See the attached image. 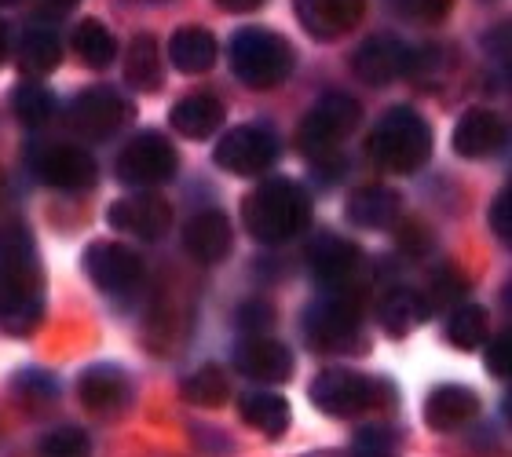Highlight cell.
<instances>
[{
    "mask_svg": "<svg viewBox=\"0 0 512 457\" xmlns=\"http://www.w3.org/2000/svg\"><path fill=\"white\" fill-rule=\"evenodd\" d=\"M363 315L359 304L348 297H322L304 311V337L319 351H344L352 341H359Z\"/></svg>",
    "mask_w": 512,
    "mask_h": 457,
    "instance_id": "obj_9",
    "label": "cell"
},
{
    "mask_svg": "<svg viewBox=\"0 0 512 457\" xmlns=\"http://www.w3.org/2000/svg\"><path fill=\"white\" fill-rule=\"evenodd\" d=\"M275 322V315H271V308L267 304H242V311H238V326L249 333V337H264V330Z\"/></svg>",
    "mask_w": 512,
    "mask_h": 457,
    "instance_id": "obj_34",
    "label": "cell"
},
{
    "mask_svg": "<svg viewBox=\"0 0 512 457\" xmlns=\"http://www.w3.org/2000/svg\"><path fill=\"white\" fill-rule=\"evenodd\" d=\"M505 143V121L494 110L476 107L454 125V150L461 158H487Z\"/></svg>",
    "mask_w": 512,
    "mask_h": 457,
    "instance_id": "obj_20",
    "label": "cell"
},
{
    "mask_svg": "<svg viewBox=\"0 0 512 457\" xmlns=\"http://www.w3.org/2000/svg\"><path fill=\"white\" fill-rule=\"evenodd\" d=\"M480 414V395L465 384H439L425 399V421L436 432H458Z\"/></svg>",
    "mask_w": 512,
    "mask_h": 457,
    "instance_id": "obj_18",
    "label": "cell"
},
{
    "mask_svg": "<svg viewBox=\"0 0 512 457\" xmlns=\"http://www.w3.org/2000/svg\"><path fill=\"white\" fill-rule=\"evenodd\" d=\"M169 125L187 139H209L224 128V103L209 92H191L172 107Z\"/></svg>",
    "mask_w": 512,
    "mask_h": 457,
    "instance_id": "obj_21",
    "label": "cell"
},
{
    "mask_svg": "<svg viewBox=\"0 0 512 457\" xmlns=\"http://www.w3.org/2000/svg\"><path fill=\"white\" fill-rule=\"evenodd\" d=\"M227 395H231V381H227V373L220 366H202V370H194L187 381H183V399L191 406H224Z\"/></svg>",
    "mask_w": 512,
    "mask_h": 457,
    "instance_id": "obj_30",
    "label": "cell"
},
{
    "mask_svg": "<svg viewBox=\"0 0 512 457\" xmlns=\"http://www.w3.org/2000/svg\"><path fill=\"white\" fill-rule=\"evenodd\" d=\"M0 4H15V0H0Z\"/></svg>",
    "mask_w": 512,
    "mask_h": 457,
    "instance_id": "obj_41",
    "label": "cell"
},
{
    "mask_svg": "<svg viewBox=\"0 0 512 457\" xmlns=\"http://www.w3.org/2000/svg\"><path fill=\"white\" fill-rule=\"evenodd\" d=\"M11 107H15V117H19L22 125L41 128L52 121L55 96L44 85H37V81H22V85L11 88Z\"/></svg>",
    "mask_w": 512,
    "mask_h": 457,
    "instance_id": "obj_31",
    "label": "cell"
},
{
    "mask_svg": "<svg viewBox=\"0 0 512 457\" xmlns=\"http://www.w3.org/2000/svg\"><path fill=\"white\" fill-rule=\"evenodd\" d=\"M77 395L81 403L92 410V414H121L128 406V395H132V384L118 366H92V370L81 373L77 381Z\"/></svg>",
    "mask_w": 512,
    "mask_h": 457,
    "instance_id": "obj_19",
    "label": "cell"
},
{
    "mask_svg": "<svg viewBox=\"0 0 512 457\" xmlns=\"http://www.w3.org/2000/svg\"><path fill=\"white\" fill-rule=\"evenodd\" d=\"M359 117H363V107L352 96H344V92H326L322 99H315V107L300 121V147H304V154L330 158L333 150L355 132Z\"/></svg>",
    "mask_w": 512,
    "mask_h": 457,
    "instance_id": "obj_5",
    "label": "cell"
},
{
    "mask_svg": "<svg viewBox=\"0 0 512 457\" xmlns=\"http://www.w3.org/2000/svg\"><path fill=\"white\" fill-rule=\"evenodd\" d=\"M447 337L461 351L480 348V341H487V315H483V308H476V304L454 308V315L447 322Z\"/></svg>",
    "mask_w": 512,
    "mask_h": 457,
    "instance_id": "obj_32",
    "label": "cell"
},
{
    "mask_svg": "<svg viewBox=\"0 0 512 457\" xmlns=\"http://www.w3.org/2000/svg\"><path fill=\"white\" fill-rule=\"evenodd\" d=\"M238 410H242V421L256 432H264L267 439H278L293 421V410L278 392H246Z\"/></svg>",
    "mask_w": 512,
    "mask_h": 457,
    "instance_id": "obj_25",
    "label": "cell"
},
{
    "mask_svg": "<svg viewBox=\"0 0 512 457\" xmlns=\"http://www.w3.org/2000/svg\"><path fill=\"white\" fill-rule=\"evenodd\" d=\"M487 220H491V231L498 234L502 242H509L512 238V194L509 191H502L498 198H494Z\"/></svg>",
    "mask_w": 512,
    "mask_h": 457,
    "instance_id": "obj_36",
    "label": "cell"
},
{
    "mask_svg": "<svg viewBox=\"0 0 512 457\" xmlns=\"http://www.w3.org/2000/svg\"><path fill=\"white\" fill-rule=\"evenodd\" d=\"M348 220L366 231H388L399 220V194L392 187H363L348 202Z\"/></svg>",
    "mask_w": 512,
    "mask_h": 457,
    "instance_id": "obj_24",
    "label": "cell"
},
{
    "mask_svg": "<svg viewBox=\"0 0 512 457\" xmlns=\"http://www.w3.org/2000/svg\"><path fill=\"white\" fill-rule=\"evenodd\" d=\"M235 370L260 384H282L293 377V351L271 337H246L235 344Z\"/></svg>",
    "mask_w": 512,
    "mask_h": 457,
    "instance_id": "obj_16",
    "label": "cell"
},
{
    "mask_svg": "<svg viewBox=\"0 0 512 457\" xmlns=\"http://www.w3.org/2000/svg\"><path fill=\"white\" fill-rule=\"evenodd\" d=\"M293 44L275 30H264V26H242V30L231 37V70L242 85L249 88H275L282 85L289 74H293Z\"/></svg>",
    "mask_w": 512,
    "mask_h": 457,
    "instance_id": "obj_4",
    "label": "cell"
},
{
    "mask_svg": "<svg viewBox=\"0 0 512 457\" xmlns=\"http://www.w3.org/2000/svg\"><path fill=\"white\" fill-rule=\"evenodd\" d=\"M425 315H428L425 300L417 297V293H410V289H392L381 300V308H377V319H381L384 333H392V337H406Z\"/></svg>",
    "mask_w": 512,
    "mask_h": 457,
    "instance_id": "obj_28",
    "label": "cell"
},
{
    "mask_svg": "<svg viewBox=\"0 0 512 457\" xmlns=\"http://www.w3.org/2000/svg\"><path fill=\"white\" fill-rule=\"evenodd\" d=\"M4 59H8V30L0 26V63H4Z\"/></svg>",
    "mask_w": 512,
    "mask_h": 457,
    "instance_id": "obj_39",
    "label": "cell"
},
{
    "mask_svg": "<svg viewBox=\"0 0 512 457\" xmlns=\"http://www.w3.org/2000/svg\"><path fill=\"white\" fill-rule=\"evenodd\" d=\"M74 48L81 55V63L92 66V70H103L110 66L114 52H118V44H114V33L103 26L99 19H85L81 26L74 30Z\"/></svg>",
    "mask_w": 512,
    "mask_h": 457,
    "instance_id": "obj_29",
    "label": "cell"
},
{
    "mask_svg": "<svg viewBox=\"0 0 512 457\" xmlns=\"http://www.w3.org/2000/svg\"><path fill=\"white\" fill-rule=\"evenodd\" d=\"M410 52L399 37H388V33H377L370 41H363L352 55V70L355 77H363L366 85H392L403 74H410Z\"/></svg>",
    "mask_w": 512,
    "mask_h": 457,
    "instance_id": "obj_14",
    "label": "cell"
},
{
    "mask_svg": "<svg viewBox=\"0 0 512 457\" xmlns=\"http://www.w3.org/2000/svg\"><path fill=\"white\" fill-rule=\"evenodd\" d=\"M381 392H388L381 381L355 370H322L311 381V403L330 417H359L366 410H377Z\"/></svg>",
    "mask_w": 512,
    "mask_h": 457,
    "instance_id": "obj_7",
    "label": "cell"
},
{
    "mask_svg": "<svg viewBox=\"0 0 512 457\" xmlns=\"http://www.w3.org/2000/svg\"><path fill=\"white\" fill-rule=\"evenodd\" d=\"M48 4H55L59 11H70L74 4H81V0H48Z\"/></svg>",
    "mask_w": 512,
    "mask_h": 457,
    "instance_id": "obj_40",
    "label": "cell"
},
{
    "mask_svg": "<svg viewBox=\"0 0 512 457\" xmlns=\"http://www.w3.org/2000/svg\"><path fill=\"white\" fill-rule=\"evenodd\" d=\"M150 4H158V0H150Z\"/></svg>",
    "mask_w": 512,
    "mask_h": 457,
    "instance_id": "obj_42",
    "label": "cell"
},
{
    "mask_svg": "<svg viewBox=\"0 0 512 457\" xmlns=\"http://www.w3.org/2000/svg\"><path fill=\"white\" fill-rule=\"evenodd\" d=\"M216 37L205 26H180L169 41V59L183 74H205L216 63Z\"/></svg>",
    "mask_w": 512,
    "mask_h": 457,
    "instance_id": "obj_23",
    "label": "cell"
},
{
    "mask_svg": "<svg viewBox=\"0 0 512 457\" xmlns=\"http://www.w3.org/2000/svg\"><path fill=\"white\" fill-rule=\"evenodd\" d=\"M41 457H92V443H88L85 432L74 425L52 428V432L41 439Z\"/></svg>",
    "mask_w": 512,
    "mask_h": 457,
    "instance_id": "obj_33",
    "label": "cell"
},
{
    "mask_svg": "<svg viewBox=\"0 0 512 457\" xmlns=\"http://www.w3.org/2000/svg\"><path fill=\"white\" fill-rule=\"evenodd\" d=\"M432 125L410 107H392L374 125V136L366 143L370 158L388 172H417L432 158Z\"/></svg>",
    "mask_w": 512,
    "mask_h": 457,
    "instance_id": "obj_3",
    "label": "cell"
},
{
    "mask_svg": "<svg viewBox=\"0 0 512 457\" xmlns=\"http://www.w3.org/2000/svg\"><path fill=\"white\" fill-rule=\"evenodd\" d=\"M487 370H491V377H509L512 370V341L509 333H498L491 341V348H487Z\"/></svg>",
    "mask_w": 512,
    "mask_h": 457,
    "instance_id": "obj_35",
    "label": "cell"
},
{
    "mask_svg": "<svg viewBox=\"0 0 512 457\" xmlns=\"http://www.w3.org/2000/svg\"><path fill=\"white\" fill-rule=\"evenodd\" d=\"M107 224L114 231L132 234L139 242H158L172 224V205L158 194H128V198L110 202Z\"/></svg>",
    "mask_w": 512,
    "mask_h": 457,
    "instance_id": "obj_13",
    "label": "cell"
},
{
    "mask_svg": "<svg viewBox=\"0 0 512 457\" xmlns=\"http://www.w3.org/2000/svg\"><path fill=\"white\" fill-rule=\"evenodd\" d=\"M242 220H246L249 234H253L256 242L278 245L293 238L300 231V224L308 220V198H304V191L293 180L275 176V180L256 183V191L246 194Z\"/></svg>",
    "mask_w": 512,
    "mask_h": 457,
    "instance_id": "obj_2",
    "label": "cell"
},
{
    "mask_svg": "<svg viewBox=\"0 0 512 457\" xmlns=\"http://www.w3.org/2000/svg\"><path fill=\"white\" fill-rule=\"evenodd\" d=\"M63 59L59 37L52 30H26L19 41V74L26 77H44L52 74Z\"/></svg>",
    "mask_w": 512,
    "mask_h": 457,
    "instance_id": "obj_27",
    "label": "cell"
},
{
    "mask_svg": "<svg viewBox=\"0 0 512 457\" xmlns=\"http://www.w3.org/2000/svg\"><path fill=\"white\" fill-rule=\"evenodd\" d=\"M85 271L103 293H132L143 282V260L121 242H92L85 253Z\"/></svg>",
    "mask_w": 512,
    "mask_h": 457,
    "instance_id": "obj_11",
    "label": "cell"
},
{
    "mask_svg": "<svg viewBox=\"0 0 512 457\" xmlns=\"http://www.w3.org/2000/svg\"><path fill=\"white\" fill-rule=\"evenodd\" d=\"M224 11H235V15H246V11H256L264 0H216Z\"/></svg>",
    "mask_w": 512,
    "mask_h": 457,
    "instance_id": "obj_38",
    "label": "cell"
},
{
    "mask_svg": "<svg viewBox=\"0 0 512 457\" xmlns=\"http://www.w3.org/2000/svg\"><path fill=\"white\" fill-rule=\"evenodd\" d=\"M300 26L319 37V41H337L359 26L366 11V0H293Z\"/></svg>",
    "mask_w": 512,
    "mask_h": 457,
    "instance_id": "obj_15",
    "label": "cell"
},
{
    "mask_svg": "<svg viewBox=\"0 0 512 457\" xmlns=\"http://www.w3.org/2000/svg\"><path fill=\"white\" fill-rule=\"evenodd\" d=\"M176 169H180V154L169 143V136H161L154 128H143L118 154V180L128 187H139V191L169 183Z\"/></svg>",
    "mask_w": 512,
    "mask_h": 457,
    "instance_id": "obj_6",
    "label": "cell"
},
{
    "mask_svg": "<svg viewBox=\"0 0 512 457\" xmlns=\"http://www.w3.org/2000/svg\"><path fill=\"white\" fill-rule=\"evenodd\" d=\"M44 319V267L22 224L0 227V330L33 333Z\"/></svg>",
    "mask_w": 512,
    "mask_h": 457,
    "instance_id": "obj_1",
    "label": "cell"
},
{
    "mask_svg": "<svg viewBox=\"0 0 512 457\" xmlns=\"http://www.w3.org/2000/svg\"><path fill=\"white\" fill-rule=\"evenodd\" d=\"M359 264V245L341 234H315L308 245V267L319 282H341Z\"/></svg>",
    "mask_w": 512,
    "mask_h": 457,
    "instance_id": "obj_22",
    "label": "cell"
},
{
    "mask_svg": "<svg viewBox=\"0 0 512 457\" xmlns=\"http://www.w3.org/2000/svg\"><path fill=\"white\" fill-rule=\"evenodd\" d=\"M216 165L231 176H242V180H253V176H264L278 158V139L267 125H235L227 128L220 143L213 150Z\"/></svg>",
    "mask_w": 512,
    "mask_h": 457,
    "instance_id": "obj_8",
    "label": "cell"
},
{
    "mask_svg": "<svg viewBox=\"0 0 512 457\" xmlns=\"http://www.w3.org/2000/svg\"><path fill=\"white\" fill-rule=\"evenodd\" d=\"M33 172L59 191H88L96 183V158L74 143H52L33 154Z\"/></svg>",
    "mask_w": 512,
    "mask_h": 457,
    "instance_id": "obj_12",
    "label": "cell"
},
{
    "mask_svg": "<svg viewBox=\"0 0 512 457\" xmlns=\"http://www.w3.org/2000/svg\"><path fill=\"white\" fill-rule=\"evenodd\" d=\"M125 77L136 92H158L161 88V48L150 33H136L128 44Z\"/></svg>",
    "mask_w": 512,
    "mask_h": 457,
    "instance_id": "obj_26",
    "label": "cell"
},
{
    "mask_svg": "<svg viewBox=\"0 0 512 457\" xmlns=\"http://www.w3.org/2000/svg\"><path fill=\"white\" fill-rule=\"evenodd\" d=\"M410 15L421 22H443L450 15V0H414Z\"/></svg>",
    "mask_w": 512,
    "mask_h": 457,
    "instance_id": "obj_37",
    "label": "cell"
},
{
    "mask_svg": "<svg viewBox=\"0 0 512 457\" xmlns=\"http://www.w3.org/2000/svg\"><path fill=\"white\" fill-rule=\"evenodd\" d=\"M125 121H128V103L107 85L85 88L74 99V107H70V128L81 139H92V143L118 136L121 128H125Z\"/></svg>",
    "mask_w": 512,
    "mask_h": 457,
    "instance_id": "obj_10",
    "label": "cell"
},
{
    "mask_svg": "<svg viewBox=\"0 0 512 457\" xmlns=\"http://www.w3.org/2000/svg\"><path fill=\"white\" fill-rule=\"evenodd\" d=\"M183 245H187V253L198 264H220V260L231 256V245H235L231 220L224 213H216V209L191 216V224L183 227Z\"/></svg>",
    "mask_w": 512,
    "mask_h": 457,
    "instance_id": "obj_17",
    "label": "cell"
}]
</instances>
